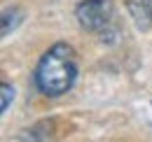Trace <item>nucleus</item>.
Returning a JSON list of instances; mask_svg holds the SVG:
<instances>
[{"mask_svg":"<svg viewBox=\"0 0 152 142\" xmlns=\"http://www.w3.org/2000/svg\"><path fill=\"white\" fill-rule=\"evenodd\" d=\"M77 77V61L68 44L58 42L40 58L35 68V84L45 96H63L73 89Z\"/></svg>","mask_w":152,"mask_h":142,"instance_id":"1","label":"nucleus"},{"mask_svg":"<svg viewBox=\"0 0 152 142\" xmlns=\"http://www.w3.org/2000/svg\"><path fill=\"white\" fill-rule=\"evenodd\" d=\"M129 12H131L133 21L138 23V28H150V2H143V0H129Z\"/></svg>","mask_w":152,"mask_h":142,"instance_id":"3","label":"nucleus"},{"mask_svg":"<svg viewBox=\"0 0 152 142\" xmlns=\"http://www.w3.org/2000/svg\"><path fill=\"white\" fill-rule=\"evenodd\" d=\"M19 12H17V9H14V12H10V9H7V12H5V14H2V35H10V28H14V26H17V23H19Z\"/></svg>","mask_w":152,"mask_h":142,"instance_id":"4","label":"nucleus"},{"mask_svg":"<svg viewBox=\"0 0 152 142\" xmlns=\"http://www.w3.org/2000/svg\"><path fill=\"white\" fill-rule=\"evenodd\" d=\"M113 2L110 0H84L75 9V17L84 30L105 33V28L113 23Z\"/></svg>","mask_w":152,"mask_h":142,"instance_id":"2","label":"nucleus"},{"mask_svg":"<svg viewBox=\"0 0 152 142\" xmlns=\"http://www.w3.org/2000/svg\"><path fill=\"white\" fill-rule=\"evenodd\" d=\"M12 98H14V89L5 82V84H2V105H0L2 109H0V112H7V107H10V103H12Z\"/></svg>","mask_w":152,"mask_h":142,"instance_id":"5","label":"nucleus"},{"mask_svg":"<svg viewBox=\"0 0 152 142\" xmlns=\"http://www.w3.org/2000/svg\"><path fill=\"white\" fill-rule=\"evenodd\" d=\"M148 2H150V9H152V0H148Z\"/></svg>","mask_w":152,"mask_h":142,"instance_id":"6","label":"nucleus"}]
</instances>
